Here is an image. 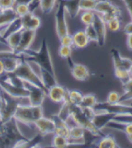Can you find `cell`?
Returning a JSON list of instances; mask_svg holds the SVG:
<instances>
[{"mask_svg":"<svg viewBox=\"0 0 132 148\" xmlns=\"http://www.w3.org/2000/svg\"><path fill=\"white\" fill-rule=\"evenodd\" d=\"M51 145L53 147L55 148H66L70 146L68 138L65 136L56 135V134H53Z\"/></svg>","mask_w":132,"mask_h":148,"instance_id":"e575fe53","label":"cell"},{"mask_svg":"<svg viewBox=\"0 0 132 148\" xmlns=\"http://www.w3.org/2000/svg\"><path fill=\"white\" fill-rule=\"evenodd\" d=\"M127 47L130 51H132V34L127 36Z\"/></svg>","mask_w":132,"mask_h":148,"instance_id":"c3c4849f","label":"cell"},{"mask_svg":"<svg viewBox=\"0 0 132 148\" xmlns=\"http://www.w3.org/2000/svg\"><path fill=\"white\" fill-rule=\"evenodd\" d=\"M98 0H80L79 7L80 11H94Z\"/></svg>","mask_w":132,"mask_h":148,"instance_id":"f35d334b","label":"cell"},{"mask_svg":"<svg viewBox=\"0 0 132 148\" xmlns=\"http://www.w3.org/2000/svg\"><path fill=\"white\" fill-rule=\"evenodd\" d=\"M111 55L112 57L114 68H120L128 70L132 64V60L128 58H124L121 56L119 51L116 48L111 50Z\"/></svg>","mask_w":132,"mask_h":148,"instance_id":"2e32d148","label":"cell"},{"mask_svg":"<svg viewBox=\"0 0 132 148\" xmlns=\"http://www.w3.org/2000/svg\"><path fill=\"white\" fill-rule=\"evenodd\" d=\"M58 0H39V6L41 12L49 14L50 13L56 5Z\"/></svg>","mask_w":132,"mask_h":148,"instance_id":"836d02e7","label":"cell"},{"mask_svg":"<svg viewBox=\"0 0 132 148\" xmlns=\"http://www.w3.org/2000/svg\"><path fill=\"white\" fill-rule=\"evenodd\" d=\"M13 9H14V11L19 17L24 16L25 15L28 14L29 12H30L29 4H23V3L16 4Z\"/></svg>","mask_w":132,"mask_h":148,"instance_id":"ab89813d","label":"cell"},{"mask_svg":"<svg viewBox=\"0 0 132 148\" xmlns=\"http://www.w3.org/2000/svg\"><path fill=\"white\" fill-rule=\"evenodd\" d=\"M55 12L56 32L60 38L65 34H69V28L67 22V11L62 0H58Z\"/></svg>","mask_w":132,"mask_h":148,"instance_id":"8992f818","label":"cell"},{"mask_svg":"<svg viewBox=\"0 0 132 148\" xmlns=\"http://www.w3.org/2000/svg\"><path fill=\"white\" fill-rule=\"evenodd\" d=\"M0 85L2 86L3 91L10 96L19 99H28L29 92L25 87H19L11 85L2 78H0Z\"/></svg>","mask_w":132,"mask_h":148,"instance_id":"9c48e42d","label":"cell"},{"mask_svg":"<svg viewBox=\"0 0 132 148\" xmlns=\"http://www.w3.org/2000/svg\"><path fill=\"white\" fill-rule=\"evenodd\" d=\"M80 15V21L85 26L92 24L94 22V17H95V12L94 11H82Z\"/></svg>","mask_w":132,"mask_h":148,"instance_id":"8d00e7d4","label":"cell"},{"mask_svg":"<svg viewBox=\"0 0 132 148\" xmlns=\"http://www.w3.org/2000/svg\"><path fill=\"white\" fill-rule=\"evenodd\" d=\"M36 1H39V0H36Z\"/></svg>","mask_w":132,"mask_h":148,"instance_id":"91938a15","label":"cell"},{"mask_svg":"<svg viewBox=\"0 0 132 148\" xmlns=\"http://www.w3.org/2000/svg\"><path fill=\"white\" fill-rule=\"evenodd\" d=\"M21 19L22 27L25 29L36 31L41 26L40 18L36 16L33 12H29L24 16L21 17Z\"/></svg>","mask_w":132,"mask_h":148,"instance_id":"e0dca14e","label":"cell"},{"mask_svg":"<svg viewBox=\"0 0 132 148\" xmlns=\"http://www.w3.org/2000/svg\"><path fill=\"white\" fill-rule=\"evenodd\" d=\"M124 93L120 95V102L126 103L128 101L132 100V78H131L127 82L122 84Z\"/></svg>","mask_w":132,"mask_h":148,"instance_id":"f546056e","label":"cell"},{"mask_svg":"<svg viewBox=\"0 0 132 148\" xmlns=\"http://www.w3.org/2000/svg\"><path fill=\"white\" fill-rule=\"evenodd\" d=\"M17 17L19 16L14 11V9L3 10L0 12V31Z\"/></svg>","mask_w":132,"mask_h":148,"instance_id":"484cf974","label":"cell"},{"mask_svg":"<svg viewBox=\"0 0 132 148\" xmlns=\"http://www.w3.org/2000/svg\"><path fill=\"white\" fill-rule=\"evenodd\" d=\"M120 95L118 92H115V91H112V92H110L108 93L106 102H108V103H111V104L118 103V102H120Z\"/></svg>","mask_w":132,"mask_h":148,"instance_id":"ee69618b","label":"cell"},{"mask_svg":"<svg viewBox=\"0 0 132 148\" xmlns=\"http://www.w3.org/2000/svg\"><path fill=\"white\" fill-rule=\"evenodd\" d=\"M4 64V68L6 74H13L19 64L22 62L23 59L21 57H10L2 59Z\"/></svg>","mask_w":132,"mask_h":148,"instance_id":"603a6c76","label":"cell"},{"mask_svg":"<svg viewBox=\"0 0 132 148\" xmlns=\"http://www.w3.org/2000/svg\"><path fill=\"white\" fill-rule=\"evenodd\" d=\"M19 54L23 60H33L36 61L39 65H40L41 68L56 75L53 61L51 58L50 51L45 39L42 40L38 51H30L29 49Z\"/></svg>","mask_w":132,"mask_h":148,"instance_id":"6da1fadb","label":"cell"},{"mask_svg":"<svg viewBox=\"0 0 132 148\" xmlns=\"http://www.w3.org/2000/svg\"><path fill=\"white\" fill-rule=\"evenodd\" d=\"M53 119L56 124L53 134L65 136V137L68 138L69 135H70V126H69V125L66 122L63 121L60 118H58L56 115H55L53 117Z\"/></svg>","mask_w":132,"mask_h":148,"instance_id":"cb8c5ba5","label":"cell"},{"mask_svg":"<svg viewBox=\"0 0 132 148\" xmlns=\"http://www.w3.org/2000/svg\"><path fill=\"white\" fill-rule=\"evenodd\" d=\"M124 3H129L130 4L132 5V0H122Z\"/></svg>","mask_w":132,"mask_h":148,"instance_id":"11a10c76","label":"cell"},{"mask_svg":"<svg viewBox=\"0 0 132 148\" xmlns=\"http://www.w3.org/2000/svg\"><path fill=\"white\" fill-rule=\"evenodd\" d=\"M101 16L103 18V20L107 23L113 19H116V18L120 19L122 16V10H120V8L118 7V5H114L113 7L111 8L108 12H106L105 14L101 15Z\"/></svg>","mask_w":132,"mask_h":148,"instance_id":"1f68e13d","label":"cell"},{"mask_svg":"<svg viewBox=\"0 0 132 148\" xmlns=\"http://www.w3.org/2000/svg\"><path fill=\"white\" fill-rule=\"evenodd\" d=\"M124 33L127 36L130 35V34H132V21L125 25V27H124Z\"/></svg>","mask_w":132,"mask_h":148,"instance_id":"7dc6e473","label":"cell"},{"mask_svg":"<svg viewBox=\"0 0 132 148\" xmlns=\"http://www.w3.org/2000/svg\"><path fill=\"white\" fill-rule=\"evenodd\" d=\"M13 74H15L19 78H21L22 81L33 83L34 85L40 86L44 89H46L43 86L40 78H39V76L34 72L33 70L32 69L31 67L29 66V64L26 60L22 61V62L19 64L18 68Z\"/></svg>","mask_w":132,"mask_h":148,"instance_id":"52a82bcc","label":"cell"},{"mask_svg":"<svg viewBox=\"0 0 132 148\" xmlns=\"http://www.w3.org/2000/svg\"><path fill=\"white\" fill-rule=\"evenodd\" d=\"M128 140H129L130 142H131V143H132V137H131V138H129V139H128Z\"/></svg>","mask_w":132,"mask_h":148,"instance_id":"6f0895ef","label":"cell"},{"mask_svg":"<svg viewBox=\"0 0 132 148\" xmlns=\"http://www.w3.org/2000/svg\"><path fill=\"white\" fill-rule=\"evenodd\" d=\"M2 11H3V10H2V8H1V7H0V12H2Z\"/></svg>","mask_w":132,"mask_h":148,"instance_id":"680465c9","label":"cell"},{"mask_svg":"<svg viewBox=\"0 0 132 148\" xmlns=\"http://www.w3.org/2000/svg\"><path fill=\"white\" fill-rule=\"evenodd\" d=\"M70 115H71V105L66 101L61 104V107L56 116L61 120L67 123V121L70 118Z\"/></svg>","mask_w":132,"mask_h":148,"instance_id":"d6a6232c","label":"cell"},{"mask_svg":"<svg viewBox=\"0 0 132 148\" xmlns=\"http://www.w3.org/2000/svg\"><path fill=\"white\" fill-rule=\"evenodd\" d=\"M59 39H60V45L72 47H73V36L70 34H65L61 37H60Z\"/></svg>","mask_w":132,"mask_h":148,"instance_id":"f6af8a7d","label":"cell"},{"mask_svg":"<svg viewBox=\"0 0 132 148\" xmlns=\"http://www.w3.org/2000/svg\"><path fill=\"white\" fill-rule=\"evenodd\" d=\"M106 128H110L112 129V130L123 132L127 136L128 139L132 137V123H121V122L111 120L107 124Z\"/></svg>","mask_w":132,"mask_h":148,"instance_id":"ffe728a7","label":"cell"},{"mask_svg":"<svg viewBox=\"0 0 132 148\" xmlns=\"http://www.w3.org/2000/svg\"><path fill=\"white\" fill-rule=\"evenodd\" d=\"M114 76L118 78V80L120 81L122 84H125L131 78L130 76L128 70L125 69H120V68H114Z\"/></svg>","mask_w":132,"mask_h":148,"instance_id":"74e56055","label":"cell"},{"mask_svg":"<svg viewBox=\"0 0 132 148\" xmlns=\"http://www.w3.org/2000/svg\"><path fill=\"white\" fill-rule=\"evenodd\" d=\"M73 36V47L77 49H84L89 44L90 40L87 38L84 30L75 32Z\"/></svg>","mask_w":132,"mask_h":148,"instance_id":"7402d4cb","label":"cell"},{"mask_svg":"<svg viewBox=\"0 0 132 148\" xmlns=\"http://www.w3.org/2000/svg\"><path fill=\"white\" fill-rule=\"evenodd\" d=\"M24 82V87L28 90V101L33 106H42L44 100L47 96V91L40 86L34 85L33 83Z\"/></svg>","mask_w":132,"mask_h":148,"instance_id":"ba28073f","label":"cell"},{"mask_svg":"<svg viewBox=\"0 0 132 148\" xmlns=\"http://www.w3.org/2000/svg\"><path fill=\"white\" fill-rule=\"evenodd\" d=\"M95 112H106L114 115H132V104L127 103H108L98 102L94 107Z\"/></svg>","mask_w":132,"mask_h":148,"instance_id":"5b68a950","label":"cell"},{"mask_svg":"<svg viewBox=\"0 0 132 148\" xmlns=\"http://www.w3.org/2000/svg\"><path fill=\"white\" fill-rule=\"evenodd\" d=\"M97 103V99L96 96L94 94H86L83 95L81 103L80 105V107H89V108H94L95 105Z\"/></svg>","mask_w":132,"mask_h":148,"instance_id":"d590c367","label":"cell"},{"mask_svg":"<svg viewBox=\"0 0 132 148\" xmlns=\"http://www.w3.org/2000/svg\"><path fill=\"white\" fill-rule=\"evenodd\" d=\"M0 44H3V45H5L6 46V42H5V40L3 37V36L0 34Z\"/></svg>","mask_w":132,"mask_h":148,"instance_id":"f5cc1de1","label":"cell"},{"mask_svg":"<svg viewBox=\"0 0 132 148\" xmlns=\"http://www.w3.org/2000/svg\"><path fill=\"white\" fill-rule=\"evenodd\" d=\"M22 29H23V27H22L21 17H17L14 20H12V22L10 23L4 29H2L0 31V34L3 36L4 39H5V37L11 34L22 30Z\"/></svg>","mask_w":132,"mask_h":148,"instance_id":"44dd1931","label":"cell"},{"mask_svg":"<svg viewBox=\"0 0 132 148\" xmlns=\"http://www.w3.org/2000/svg\"><path fill=\"white\" fill-rule=\"evenodd\" d=\"M3 88H2V86H1V85H0V95L2 94V92H3Z\"/></svg>","mask_w":132,"mask_h":148,"instance_id":"9f6ffc18","label":"cell"},{"mask_svg":"<svg viewBox=\"0 0 132 148\" xmlns=\"http://www.w3.org/2000/svg\"><path fill=\"white\" fill-rule=\"evenodd\" d=\"M126 7H127V10L128 11V13H129L130 16H131V19L132 21V5L130 4L129 3H125Z\"/></svg>","mask_w":132,"mask_h":148,"instance_id":"f907efd6","label":"cell"},{"mask_svg":"<svg viewBox=\"0 0 132 148\" xmlns=\"http://www.w3.org/2000/svg\"><path fill=\"white\" fill-rule=\"evenodd\" d=\"M128 72H129V74H130V76H131V77L132 78V64H131V66L130 67L129 69H128Z\"/></svg>","mask_w":132,"mask_h":148,"instance_id":"db71d44e","label":"cell"},{"mask_svg":"<svg viewBox=\"0 0 132 148\" xmlns=\"http://www.w3.org/2000/svg\"><path fill=\"white\" fill-rule=\"evenodd\" d=\"M93 26L96 30L97 35V41L99 46H103L106 43L107 39V24L106 22L103 20V18L100 14H97L95 12V17H94Z\"/></svg>","mask_w":132,"mask_h":148,"instance_id":"7c38bea8","label":"cell"},{"mask_svg":"<svg viewBox=\"0 0 132 148\" xmlns=\"http://www.w3.org/2000/svg\"><path fill=\"white\" fill-rule=\"evenodd\" d=\"M15 4V0H0V7L3 10L13 9Z\"/></svg>","mask_w":132,"mask_h":148,"instance_id":"bcb514c9","label":"cell"},{"mask_svg":"<svg viewBox=\"0 0 132 148\" xmlns=\"http://www.w3.org/2000/svg\"><path fill=\"white\" fill-rule=\"evenodd\" d=\"M68 90L59 84L53 85L47 90V97L55 104H62L67 101Z\"/></svg>","mask_w":132,"mask_h":148,"instance_id":"30bf717a","label":"cell"},{"mask_svg":"<svg viewBox=\"0 0 132 148\" xmlns=\"http://www.w3.org/2000/svg\"><path fill=\"white\" fill-rule=\"evenodd\" d=\"M64 4L67 13L69 14L71 18H75L77 16L80 12L79 7L80 0H62Z\"/></svg>","mask_w":132,"mask_h":148,"instance_id":"4316f807","label":"cell"},{"mask_svg":"<svg viewBox=\"0 0 132 148\" xmlns=\"http://www.w3.org/2000/svg\"><path fill=\"white\" fill-rule=\"evenodd\" d=\"M1 95L3 98V102L0 107V121L4 123L13 118L19 105L26 104V103H23L22 102V101H20L24 99H19L13 98L4 92H3Z\"/></svg>","mask_w":132,"mask_h":148,"instance_id":"277c9868","label":"cell"},{"mask_svg":"<svg viewBox=\"0 0 132 148\" xmlns=\"http://www.w3.org/2000/svg\"><path fill=\"white\" fill-rule=\"evenodd\" d=\"M39 78H40L41 82L43 83V86L46 88V91L50 88L52 87L53 85L57 84L56 75L48 71L45 70V69H43V68H42V70H41Z\"/></svg>","mask_w":132,"mask_h":148,"instance_id":"d4e9b609","label":"cell"},{"mask_svg":"<svg viewBox=\"0 0 132 148\" xmlns=\"http://www.w3.org/2000/svg\"><path fill=\"white\" fill-rule=\"evenodd\" d=\"M85 132L83 127L73 125L70 127V135L68 137L69 145H83L85 143Z\"/></svg>","mask_w":132,"mask_h":148,"instance_id":"9a60e30c","label":"cell"},{"mask_svg":"<svg viewBox=\"0 0 132 148\" xmlns=\"http://www.w3.org/2000/svg\"><path fill=\"white\" fill-rule=\"evenodd\" d=\"M5 74V68H4V64L2 59H0V78Z\"/></svg>","mask_w":132,"mask_h":148,"instance_id":"681fc988","label":"cell"},{"mask_svg":"<svg viewBox=\"0 0 132 148\" xmlns=\"http://www.w3.org/2000/svg\"><path fill=\"white\" fill-rule=\"evenodd\" d=\"M84 32H85L87 38L89 39L90 42L97 41V35L96 30L94 29L93 24L86 25L85 27V29H84Z\"/></svg>","mask_w":132,"mask_h":148,"instance_id":"60d3db41","label":"cell"},{"mask_svg":"<svg viewBox=\"0 0 132 148\" xmlns=\"http://www.w3.org/2000/svg\"><path fill=\"white\" fill-rule=\"evenodd\" d=\"M58 54L61 58H71V54H72V47L60 45L58 49Z\"/></svg>","mask_w":132,"mask_h":148,"instance_id":"7bdbcfd3","label":"cell"},{"mask_svg":"<svg viewBox=\"0 0 132 148\" xmlns=\"http://www.w3.org/2000/svg\"><path fill=\"white\" fill-rule=\"evenodd\" d=\"M94 146L99 148H120L118 142L116 141L115 137L111 135L108 134L104 136H100L98 140L94 142Z\"/></svg>","mask_w":132,"mask_h":148,"instance_id":"d6986e66","label":"cell"},{"mask_svg":"<svg viewBox=\"0 0 132 148\" xmlns=\"http://www.w3.org/2000/svg\"><path fill=\"white\" fill-rule=\"evenodd\" d=\"M83 94L77 90H68L67 102L72 106H80L83 99Z\"/></svg>","mask_w":132,"mask_h":148,"instance_id":"4dcf8cb0","label":"cell"},{"mask_svg":"<svg viewBox=\"0 0 132 148\" xmlns=\"http://www.w3.org/2000/svg\"><path fill=\"white\" fill-rule=\"evenodd\" d=\"M43 116L42 106H33L29 103L20 104L14 114L18 123L25 125H34V123Z\"/></svg>","mask_w":132,"mask_h":148,"instance_id":"7a4b0ae2","label":"cell"},{"mask_svg":"<svg viewBox=\"0 0 132 148\" xmlns=\"http://www.w3.org/2000/svg\"><path fill=\"white\" fill-rule=\"evenodd\" d=\"M32 0H15L16 4H19V3H23V4H29ZM15 4V5H16Z\"/></svg>","mask_w":132,"mask_h":148,"instance_id":"816d5d0a","label":"cell"},{"mask_svg":"<svg viewBox=\"0 0 132 148\" xmlns=\"http://www.w3.org/2000/svg\"><path fill=\"white\" fill-rule=\"evenodd\" d=\"M70 118L73 122V123L83 127L86 131L89 132L92 135L98 136V137L103 136L102 132L95 127L91 119L87 118L84 115V112H82L81 108L80 107V106H72L71 105Z\"/></svg>","mask_w":132,"mask_h":148,"instance_id":"3957f363","label":"cell"},{"mask_svg":"<svg viewBox=\"0 0 132 148\" xmlns=\"http://www.w3.org/2000/svg\"><path fill=\"white\" fill-rule=\"evenodd\" d=\"M106 24H107V29H108L109 31L114 32V33L119 31L121 27L120 19H118V18L108 21L106 23Z\"/></svg>","mask_w":132,"mask_h":148,"instance_id":"b9f144b4","label":"cell"},{"mask_svg":"<svg viewBox=\"0 0 132 148\" xmlns=\"http://www.w3.org/2000/svg\"><path fill=\"white\" fill-rule=\"evenodd\" d=\"M34 126L38 134L44 136L49 134H53L56 124L53 118H47L43 116L34 123Z\"/></svg>","mask_w":132,"mask_h":148,"instance_id":"8fae6325","label":"cell"},{"mask_svg":"<svg viewBox=\"0 0 132 148\" xmlns=\"http://www.w3.org/2000/svg\"><path fill=\"white\" fill-rule=\"evenodd\" d=\"M21 34L22 30H19V31L11 34L10 35L6 36L5 39V42H6V46L12 51H16L19 45V43H20Z\"/></svg>","mask_w":132,"mask_h":148,"instance_id":"83f0119b","label":"cell"},{"mask_svg":"<svg viewBox=\"0 0 132 148\" xmlns=\"http://www.w3.org/2000/svg\"><path fill=\"white\" fill-rule=\"evenodd\" d=\"M114 116V114L106 112H96V114L92 119V122L95 127L101 131L103 128H106L107 124L113 119Z\"/></svg>","mask_w":132,"mask_h":148,"instance_id":"ac0fdd59","label":"cell"},{"mask_svg":"<svg viewBox=\"0 0 132 148\" xmlns=\"http://www.w3.org/2000/svg\"><path fill=\"white\" fill-rule=\"evenodd\" d=\"M36 31L25 29H22L20 43H19V47H18L16 52L19 54L23 51L29 50L32 44H33V43L34 40L36 38Z\"/></svg>","mask_w":132,"mask_h":148,"instance_id":"5bb4252c","label":"cell"},{"mask_svg":"<svg viewBox=\"0 0 132 148\" xmlns=\"http://www.w3.org/2000/svg\"><path fill=\"white\" fill-rule=\"evenodd\" d=\"M67 61L70 63L71 75L76 80L79 82H84L90 78L89 70L86 66L82 64L73 63L71 60V58H68Z\"/></svg>","mask_w":132,"mask_h":148,"instance_id":"4fadbf2b","label":"cell"},{"mask_svg":"<svg viewBox=\"0 0 132 148\" xmlns=\"http://www.w3.org/2000/svg\"><path fill=\"white\" fill-rule=\"evenodd\" d=\"M114 5V4L111 0H98L95 5L94 11L97 14H105L106 12H108L113 7Z\"/></svg>","mask_w":132,"mask_h":148,"instance_id":"f1b7e54d","label":"cell"}]
</instances>
